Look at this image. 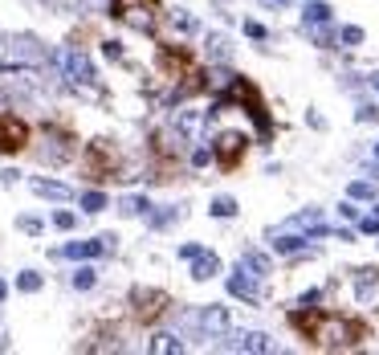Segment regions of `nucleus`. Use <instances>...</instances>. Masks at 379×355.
I'll return each instance as SVG.
<instances>
[{
	"mask_svg": "<svg viewBox=\"0 0 379 355\" xmlns=\"http://www.w3.org/2000/svg\"><path fill=\"white\" fill-rule=\"evenodd\" d=\"M290 327L298 339L314 352H355L371 339V323L347 311H322V307H298L290 311Z\"/></svg>",
	"mask_w": 379,
	"mask_h": 355,
	"instance_id": "obj_1",
	"label": "nucleus"
},
{
	"mask_svg": "<svg viewBox=\"0 0 379 355\" xmlns=\"http://www.w3.org/2000/svg\"><path fill=\"white\" fill-rule=\"evenodd\" d=\"M216 106H241L253 123H257L261 139H269V135H273V119H269V106H265L261 90L253 86L249 78H241V74H233V78H229V90L216 98Z\"/></svg>",
	"mask_w": 379,
	"mask_h": 355,
	"instance_id": "obj_2",
	"label": "nucleus"
},
{
	"mask_svg": "<svg viewBox=\"0 0 379 355\" xmlns=\"http://www.w3.org/2000/svg\"><path fill=\"white\" fill-rule=\"evenodd\" d=\"M110 17L135 33H155L164 25V4L159 0H110Z\"/></svg>",
	"mask_w": 379,
	"mask_h": 355,
	"instance_id": "obj_3",
	"label": "nucleus"
},
{
	"mask_svg": "<svg viewBox=\"0 0 379 355\" xmlns=\"http://www.w3.org/2000/svg\"><path fill=\"white\" fill-rule=\"evenodd\" d=\"M82 172L94 180V184H106V180L123 176V160H119V151H115L106 139H94L82 155Z\"/></svg>",
	"mask_w": 379,
	"mask_h": 355,
	"instance_id": "obj_4",
	"label": "nucleus"
},
{
	"mask_svg": "<svg viewBox=\"0 0 379 355\" xmlns=\"http://www.w3.org/2000/svg\"><path fill=\"white\" fill-rule=\"evenodd\" d=\"M171 307V294L168 290H151V286H135L130 290V314H135V323L139 327H151V323H159Z\"/></svg>",
	"mask_w": 379,
	"mask_h": 355,
	"instance_id": "obj_5",
	"label": "nucleus"
},
{
	"mask_svg": "<svg viewBox=\"0 0 379 355\" xmlns=\"http://www.w3.org/2000/svg\"><path fill=\"white\" fill-rule=\"evenodd\" d=\"M249 155V135L245 131H220L212 139V160L220 172H237Z\"/></svg>",
	"mask_w": 379,
	"mask_h": 355,
	"instance_id": "obj_6",
	"label": "nucleus"
},
{
	"mask_svg": "<svg viewBox=\"0 0 379 355\" xmlns=\"http://www.w3.org/2000/svg\"><path fill=\"white\" fill-rule=\"evenodd\" d=\"M147 151L155 155V180H171L179 172V160H184V155H179V147H175L164 131H155L147 139Z\"/></svg>",
	"mask_w": 379,
	"mask_h": 355,
	"instance_id": "obj_7",
	"label": "nucleus"
},
{
	"mask_svg": "<svg viewBox=\"0 0 379 355\" xmlns=\"http://www.w3.org/2000/svg\"><path fill=\"white\" fill-rule=\"evenodd\" d=\"M25 147H29V123H25L21 115L0 111V151H4V155H17V151H25Z\"/></svg>",
	"mask_w": 379,
	"mask_h": 355,
	"instance_id": "obj_8",
	"label": "nucleus"
},
{
	"mask_svg": "<svg viewBox=\"0 0 379 355\" xmlns=\"http://www.w3.org/2000/svg\"><path fill=\"white\" fill-rule=\"evenodd\" d=\"M110 241H115V237H98V241H74V245H66L61 253H66V258H98V253H106V249H110Z\"/></svg>",
	"mask_w": 379,
	"mask_h": 355,
	"instance_id": "obj_9",
	"label": "nucleus"
},
{
	"mask_svg": "<svg viewBox=\"0 0 379 355\" xmlns=\"http://www.w3.org/2000/svg\"><path fill=\"white\" fill-rule=\"evenodd\" d=\"M61 66H66V74H70L74 82H90V78H94L90 61H86L82 53H74V49H70V53H61Z\"/></svg>",
	"mask_w": 379,
	"mask_h": 355,
	"instance_id": "obj_10",
	"label": "nucleus"
},
{
	"mask_svg": "<svg viewBox=\"0 0 379 355\" xmlns=\"http://www.w3.org/2000/svg\"><path fill=\"white\" fill-rule=\"evenodd\" d=\"M192 262H196V266H192V278H196V282H208V278L220 274V258H212V253H196Z\"/></svg>",
	"mask_w": 379,
	"mask_h": 355,
	"instance_id": "obj_11",
	"label": "nucleus"
},
{
	"mask_svg": "<svg viewBox=\"0 0 379 355\" xmlns=\"http://www.w3.org/2000/svg\"><path fill=\"white\" fill-rule=\"evenodd\" d=\"M33 192L37 196H49V200H70L74 196L66 184H53V180H33Z\"/></svg>",
	"mask_w": 379,
	"mask_h": 355,
	"instance_id": "obj_12",
	"label": "nucleus"
},
{
	"mask_svg": "<svg viewBox=\"0 0 379 355\" xmlns=\"http://www.w3.org/2000/svg\"><path fill=\"white\" fill-rule=\"evenodd\" d=\"M208 213L212 217H237V200H233V196H216Z\"/></svg>",
	"mask_w": 379,
	"mask_h": 355,
	"instance_id": "obj_13",
	"label": "nucleus"
},
{
	"mask_svg": "<svg viewBox=\"0 0 379 355\" xmlns=\"http://www.w3.org/2000/svg\"><path fill=\"white\" fill-rule=\"evenodd\" d=\"M17 290H25V294H37V290H41V274H33V269H25V274L17 278Z\"/></svg>",
	"mask_w": 379,
	"mask_h": 355,
	"instance_id": "obj_14",
	"label": "nucleus"
},
{
	"mask_svg": "<svg viewBox=\"0 0 379 355\" xmlns=\"http://www.w3.org/2000/svg\"><path fill=\"white\" fill-rule=\"evenodd\" d=\"M151 352H184V343H179L175 335H155V343H151Z\"/></svg>",
	"mask_w": 379,
	"mask_h": 355,
	"instance_id": "obj_15",
	"label": "nucleus"
},
{
	"mask_svg": "<svg viewBox=\"0 0 379 355\" xmlns=\"http://www.w3.org/2000/svg\"><path fill=\"white\" fill-rule=\"evenodd\" d=\"M82 209H86V213H102V209H106V196H102V192H86Z\"/></svg>",
	"mask_w": 379,
	"mask_h": 355,
	"instance_id": "obj_16",
	"label": "nucleus"
},
{
	"mask_svg": "<svg viewBox=\"0 0 379 355\" xmlns=\"http://www.w3.org/2000/svg\"><path fill=\"white\" fill-rule=\"evenodd\" d=\"M306 17H310V21H318V25H322V21H331V4H322V0H314V4H310V8H306Z\"/></svg>",
	"mask_w": 379,
	"mask_h": 355,
	"instance_id": "obj_17",
	"label": "nucleus"
},
{
	"mask_svg": "<svg viewBox=\"0 0 379 355\" xmlns=\"http://www.w3.org/2000/svg\"><path fill=\"white\" fill-rule=\"evenodd\" d=\"M229 290H233L237 298H253V294H257V290H253V282H245V278H233V282H229Z\"/></svg>",
	"mask_w": 379,
	"mask_h": 355,
	"instance_id": "obj_18",
	"label": "nucleus"
},
{
	"mask_svg": "<svg viewBox=\"0 0 379 355\" xmlns=\"http://www.w3.org/2000/svg\"><path fill=\"white\" fill-rule=\"evenodd\" d=\"M74 286H78V290H90V286H94V269L82 266L78 274H74Z\"/></svg>",
	"mask_w": 379,
	"mask_h": 355,
	"instance_id": "obj_19",
	"label": "nucleus"
},
{
	"mask_svg": "<svg viewBox=\"0 0 379 355\" xmlns=\"http://www.w3.org/2000/svg\"><path fill=\"white\" fill-rule=\"evenodd\" d=\"M53 224L57 229H74V213H53Z\"/></svg>",
	"mask_w": 379,
	"mask_h": 355,
	"instance_id": "obj_20",
	"label": "nucleus"
},
{
	"mask_svg": "<svg viewBox=\"0 0 379 355\" xmlns=\"http://www.w3.org/2000/svg\"><path fill=\"white\" fill-rule=\"evenodd\" d=\"M347 192H351V196H359V200H367V196H371V184H351Z\"/></svg>",
	"mask_w": 379,
	"mask_h": 355,
	"instance_id": "obj_21",
	"label": "nucleus"
},
{
	"mask_svg": "<svg viewBox=\"0 0 379 355\" xmlns=\"http://www.w3.org/2000/svg\"><path fill=\"white\" fill-rule=\"evenodd\" d=\"M342 41H347V45H359V41H363V29H342Z\"/></svg>",
	"mask_w": 379,
	"mask_h": 355,
	"instance_id": "obj_22",
	"label": "nucleus"
},
{
	"mask_svg": "<svg viewBox=\"0 0 379 355\" xmlns=\"http://www.w3.org/2000/svg\"><path fill=\"white\" fill-rule=\"evenodd\" d=\"M245 347H253V352H269V343H265V335H249V343Z\"/></svg>",
	"mask_w": 379,
	"mask_h": 355,
	"instance_id": "obj_23",
	"label": "nucleus"
},
{
	"mask_svg": "<svg viewBox=\"0 0 379 355\" xmlns=\"http://www.w3.org/2000/svg\"><path fill=\"white\" fill-rule=\"evenodd\" d=\"M102 49H106V57H123V49H119V41H106Z\"/></svg>",
	"mask_w": 379,
	"mask_h": 355,
	"instance_id": "obj_24",
	"label": "nucleus"
},
{
	"mask_svg": "<svg viewBox=\"0 0 379 355\" xmlns=\"http://www.w3.org/2000/svg\"><path fill=\"white\" fill-rule=\"evenodd\" d=\"M245 33H249V37H265V29H261L257 21H249V25H245Z\"/></svg>",
	"mask_w": 379,
	"mask_h": 355,
	"instance_id": "obj_25",
	"label": "nucleus"
},
{
	"mask_svg": "<svg viewBox=\"0 0 379 355\" xmlns=\"http://www.w3.org/2000/svg\"><path fill=\"white\" fill-rule=\"evenodd\" d=\"M4 294H8V286H4V282H0V303H4Z\"/></svg>",
	"mask_w": 379,
	"mask_h": 355,
	"instance_id": "obj_26",
	"label": "nucleus"
},
{
	"mask_svg": "<svg viewBox=\"0 0 379 355\" xmlns=\"http://www.w3.org/2000/svg\"><path fill=\"white\" fill-rule=\"evenodd\" d=\"M376 160H379V143H376Z\"/></svg>",
	"mask_w": 379,
	"mask_h": 355,
	"instance_id": "obj_27",
	"label": "nucleus"
},
{
	"mask_svg": "<svg viewBox=\"0 0 379 355\" xmlns=\"http://www.w3.org/2000/svg\"><path fill=\"white\" fill-rule=\"evenodd\" d=\"M376 213H379V209H376Z\"/></svg>",
	"mask_w": 379,
	"mask_h": 355,
	"instance_id": "obj_28",
	"label": "nucleus"
}]
</instances>
